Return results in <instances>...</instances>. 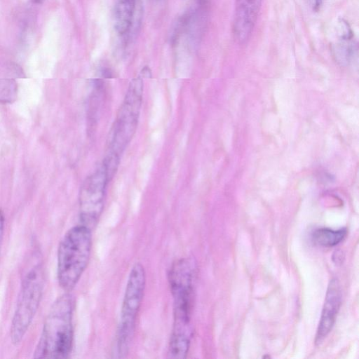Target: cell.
I'll use <instances>...</instances> for the list:
<instances>
[{
	"mask_svg": "<svg viewBox=\"0 0 359 359\" xmlns=\"http://www.w3.org/2000/svg\"><path fill=\"white\" fill-rule=\"evenodd\" d=\"M141 73H142L143 77L149 78V77H151V72L149 68L147 67H144L142 69Z\"/></svg>",
	"mask_w": 359,
	"mask_h": 359,
	"instance_id": "cell-14",
	"label": "cell"
},
{
	"mask_svg": "<svg viewBox=\"0 0 359 359\" xmlns=\"http://www.w3.org/2000/svg\"><path fill=\"white\" fill-rule=\"evenodd\" d=\"M196 271V262L191 257L175 261L169 269L168 283L173 298V332H193L191 316Z\"/></svg>",
	"mask_w": 359,
	"mask_h": 359,
	"instance_id": "cell-5",
	"label": "cell"
},
{
	"mask_svg": "<svg viewBox=\"0 0 359 359\" xmlns=\"http://www.w3.org/2000/svg\"><path fill=\"white\" fill-rule=\"evenodd\" d=\"M75 302L65 292L52 304L34 351L35 358H67L74 341L73 316Z\"/></svg>",
	"mask_w": 359,
	"mask_h": 359,
	"instance_id": "cell-1",
	"label": "cell"
},
{
	"mask_svg": "<svg viewBox=\"0 0 359 359\" xmlns=\"http://www.w3.org/2000/svg\"><path fill=\"white\" fill-rule=\"evenodd\" d=\"M347 230L341 228L333 230L328 228L316 229L311 234L314 243L322 247H333L341 243L346 236Z\"/></svg>",
	"mask_w": 359,
	"mask_h": 359,
	"instance_id": "cell-12",
	"label": "cell"
},
{
	"mask_svg": "<svg viewBox=\"0 0 359 359\" xmlns=\"http://www.w3.org/2000/svg\"><path fill=\"white\" fill-rule=\"evenodd\" d=\"M45 0H33L34 2L36 3V4H41L42 2H43Z\"/></svg>",
	"mask_w": 359,
	"mask_h": 359,
	"instance_id": "cell-16",
	"label": "cell"
},
{
	"mask_svg": "<svg viewBox=\"0 0 359 359\" xmlns=\"http://www.w3.org/2000/svg\"><path fill=\"white\" fill-rule=\"evenodd\" d=\"M262 0H236L233 35L238 43H245L255 26Z\"/></svg>",
	"mask_w": 359,
	"mask_h": 359,
	"instance_id": "cell-10",
	"label": "cell"
},
{
	"mask_svg": "<svg viewBox=\"0 0 359 359\" xmlns=\"http://www.w3.org/2000/svg\"><path fill=\"white\" fill-rule=\"evenodd\" d=\"M208 0H194L186 12L178 20L173 40H177L182 34L191 39H198L205 27L208 13Z\"/></svg>",
	"mask_w": 359,
	"mask_h": 359,
	"instance_id": "cell-9",
	"label": "cell"
},
{
	"mask_svg": "<svg viewBox=\"0 0 359 359\" xmlns=\"http://www.w3.org/2000/svg\"><path fill=\"white\" fill-rule=\"evenodd\" d=\"M145 287L144 268L141 263L137 262L130 271L122 301L113 348L115 358H125L129 352Z\"/></svg>",
	"mask_w": 359,
	"mask_h": 359,
	"instance_id": "cell-6",
	"label": "cell"
},
{
	"mask_svg": "<svg viewBox=\"0 0 359 359\" xmlns=\"http://www.w3.org/2000/svg\"><path fill=\"white\" fill-rule=\"evenodd\" d=\"M110 179L102 165L83 182L79 196V221L91 230L97 225L104 209L106 189Z\"/></svg>",
	"mask_w": 359,
	"mask_h": 359,
	"instance_id": "cell-7",
	"label": "cell"
},
{
	"mask_svg": "<svg viewBox=\"0 0 359 359\" xmlns=\"http://www.w3.org/2000/svg\"><path fill=\"white\" fill-rule=\"evenodd\" d=\"M143 87V81L140 76L131 80L109 133L107 154L102 165L110 179L114 177L121 156L133 139L137 128L142 102Z\"/></svg>",
	"mask_w": 359,
	"mask_h": 359,
	"instance_id": "cell-2",
	"label": "cell"
},
{
	"mask_svg": "<svg viewBox=\"0 0 359 359\" xmlns=\"http://www.w3.org/2000/svg\"><path fill=\"white\" fill-rule=\"evenodd\" d=\"M335 255H336V257H337V259H336V263H341L342 262V259L344 258V257L342 256V252H340L339 250L336 251L335 252Z\"/></svg>",
	"mask_w": 359,
	"mask_h": 359,
	"instance_id": "cell-15",
	"label": "cell"
},
{
	"mask_svg": "<svg viewBox=\"0 0 359 359\" xmlns=\"http://www.w3.org/2000/svg\"><path fill=\"white\" fill-rule=\"evenodd\" d=\"M45 274L38 250L29 257L22 276L20 290L12 318L10 337L19 344L26 334L39 309L44 289Z\"/></svg>",
	"mask_w": 359,
	"mask_h": 359,
	"instance_id": "cell-3",
	"label": "cell"
},
{
	"mask_svg": "<svg viewBox=\"0 0 359 359\" xmlns=\"http://www.w3.org/2000/svg\"><path fill=\"white\" fill-rule=\"evenodd\" d=\"M92 245V230L81 224L62 238L57 252V277L64 291L70 292L77 285L88 264Z\"/></svg>",
	"mask_w": 359,
	"mask_h": 359,
	"instance_id": "cell-4",
	"label": "cell"
},
{
	"mask_svg": "<svg viewBox=\"0 0 359 359\" xmlns=\"http://www.w3.org/2000/svg\"><path fill=\"white\" fill-rule=\"evenodd\" d=\"M341 290L339 281L332 279L328 285L315 343L318 345L332 330L341 303Z\"/></svg>",
	"mask_w": 359,
	"mask_h": 359,
	"instance_id": "cell-11",
	"label": "cell"
},
{
	"mask_svg": "<svg viewBox=\"0 0 359 359\" xmlns=\"http://www.w3.org/2000/svg\"><path fill=\"white\" fill-rule=\"evenodd\" d=\"M143 14L142 0H119L114 12V29L126 43L138 32Z\"/></svg>",
	"mask_w": 359,
	"mask_h": 359,
	"instance_id": "cell-8",
	"label": "cell"
},
{
	"mask_svg": "<svg viewBox=\"0 0 359 359\" xmlns=\"http://www.w3.org/2000/svg\"><path fill=\"white\" fill-rule=\"evenodd\" d=\"M5 228V219L2 211L0 210V252L3 241L4 233Z\"/></svg>",
	"mask_w": 359,
	"mask_h": 359,
	"instance_id": "cell-13",
	"label": "cell"
}]
</instances>
